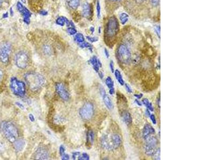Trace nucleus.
I'll use <instances>...</instances> for the list:
<instances>
[{
    "mask_svg": "<svg viewBox=\"0 0 214 160\" xmlns=\"http://www.w3.org/2000/svg\"><path fill=\"white\" fill-rule=\"evenodd\" d=\"M24 78L28 86L32 91L40 89L46 82L45 78L41 74L35 72H28L25 74Z\"/></svg>",
    "mask_w": 214,
    "mask_h": 160,
    "instance_id": "1",
    "label": "nucleus"
},
{
    "mask_svg": "<svg viewBox=\"0 0 214 160\" xmlns=\"http://www.w3.org/2000/svg\"><path fill=\"white\" fill-rule=\"evenodd\" d=\"M0 130L5 138L12 143L18 139L19 136L18 129L12 122H2L0 125Z\"/></svg>",
    "mask_w": 214,
    "mask_h": 160,
    "instance_id": "2",
    "label": "nucleus"
},
{
    "mask_svg": "<svg viewBox=\"0 0 214 160\" xmlns=\"http://www.w3.org/2000/svg\"><path fill=\"white\" fill-rule=\"evenodd\" d=\"M121 144V138L120 135L117 134L104 135L101 139L102 147L108 151H112L118 149Z\"/></svg>",
    "mask_w": 214,
    "mask_h": 160,
    "instance_id": "3",
    "label": "nucleus"
},
{
    "mask_svg": "<svg viewBox=\"0 0 214 160\" xmlns=\"http://www.w3.org/2000/svg\"><path fill=\"white\" fill-rule=\"evenodd\" d=\"M120 30V25L115 17H111L107 24L106 35L108 39L114 38Z\"/></svg>",
    "mask_w": 214,
    "mask_h": 160,
    "instance_id": "4",
    "label": "nucleus"
},
{
    "mask_svg": "<svg viewBox=\"0 0 214 160\" xmlns=\"http://www.w3.org/2000/svg\"><path fill=\"white\" fill-rule=\"evenodd\" d=\"M10 88L13 94L18 97H24L26 94L25 85L23 81L12 77L10 80Z\"/></svg>",
    "mask_w": 214,
    "mask_h": 160,
    "instance_id": "5",
    "label": "nucleus"
},
{
    "mask_svg": "<svg viewBox=\"0 0 214 160\" xmlns=\"http://www.w3.org/2000/svg\"><path fill=\"white\" fill-rule=\"evenodd\" d=\"M116 55L118 60L123 64H129L131 62V53L124 44H122L118 46Z\"/></svg>",
    "mask_w": 214,
    "mask_h": 160,
    "instance_id": "6",
    "label": "nucleus"
},
{
    "mask_svg": "<svg viewBox=\"0 0 214 160\" xmlns=\"http://www.w3.org/2000/svg\"><path fill=\"white\" fill-rule=\"evenodd\" d=\"M146 140V144L144 146L145 154L148 156H152L156 149L159 142L156 138L150 136Z\"/></svg>",
    "mask_w": 214,
    "mask_h": 160,
    "instance_id": "7",
    "label": "nucleus"
},
{
    "mask_svg": "<svg viewBox=\"0 0 214 160\" xmlns=\"http://www.w3.org/2000/svg\"><path fill=\"white\" fill-rule=\"evenodd\" d=\"M81 117L85 120H90L94 115V106L90 102L86 103L79 110Z\"/></svg>",
    "mask_w": 214,
    "mask_h": 160,
    "instance_id": "8",
    "label": "nucleus"
},
{
    "mask_svg": "<svg viewBox=\"0 0 214 160\" xmlns=\"http://www.w3.org/2000/svg\"><path fill=\"white\" fill-rule=\"evenodd\" d=\"M15 62L17 66L19 69H26L29 63V58L28 54L24 51L19 52L16 56Z\"/></svg>",
    "mask_w": 214,
    "mask_h": 160,
    "instance_id": "9",
    "label": "nucleus"
},
{
    "mask_svg": "<svg viewBox=\"0 0 214 160\" xmlns=\"http://www.w3.org/2000/svg\"><path fill=\"white\" fill-rule=\"evenodd\" d=\"M11 46L9 43H4L0 47V61L5 64L9 62Z\"/></svg>",
    "mask_w": 214,
    "mask_h": 160,
    "instance_id": "10",
    "label": "nucleus"
},
{
    "mask_svg": "<svg viewBox=\"0 0 214 160\" xmlns=\"http://www.w3.org/2000/svg\"><path fill=\"white\" fill-rule=\"evenodd\" d=\"M56 91L61 98L65 101H69L70 94L63 83H57L55 85Z\"/></svg>",
    "mask_w": 214,
    "mask_h": 160,
    "instance_id": "11",
    "label": "nucleus"
},
{
    "mask_svg": "<svg viewBox=\"0 0 214 160\" xmlns=\"http://www.w3.org/2000/svg\"><path fill=\"white\" fill-rule=\"evenodd\" d=\"M48 158V151L44 147H40L38 149L34 155V158L36 160H47Z\"/></svg>",
    "mask_w": 214,
    "mask_h": 160,
    "instance_id": "12",
    "label": "nucleus"
},
{
    "mask_svg": "<svg viewBox=\"0 0 214 160\" xmlns=\"http://www.w3.org/2000/svg\"><path fill=\"white\" fill-rule=\"evenodd\" d=\"M155 130L154 128L149 124H146L143 129V139L146 140L148 138L152 136V135H154Z\"/></svg>",
    "mask_w": 214,
    "mask_h": 160,
    "instance_id": "13",
    "label": "nucleus"
},
{
    "mask_svg": "<svg viewBox=\"0 0 214 160\" xmlns=\"http://www.w3.org/2000/svg\"><path fill=\"white\" fill-rule=\"evenodd\" d=\"M82 14L83 17L88 18L92 14V8L91 5L88 2H85L82 7Z\"/></svg>",
    "mask_w": 214,
    "mask_h": 160,
    "instance_id": "14",
    "label": "nucleus"
},
{
    "mask_svg": "<svg viewBox=\"0 0 214 160\" xmlns=\"http://www.w3.org/2000/svg\"><path fill=\"white\" fill-rule=\"evenodd\" d=\"M90 63L92 65L93 69H94V71L98 73L99 72V69L100 67H102V63L100 61V60L96 57L95 56H94L90 60Z\"/></svg>",
    "mask_w": 214,
    "mask_h": 160,
    "instance_id": "15",
    "label": "nucleus"
},
{
    "mask_svg": "<svg viewBox=\"0 0 214 160\" xmlns=\"http://www.w3.org/2000/svg\"><path fill=\"white\" fill-rule=\"evenodd\" d=\"M17 7L19 11L20 12L21 14H23L24 18H30V17L31 16V12L27 8H26L25 7H24L23 5H21V3L19 2L17 3Z\"/></svg>",
    "mask_w": 214,
    "mask_h": 160,
    "instance_id": "16",
    "label": "nucleus"
},
{
    "mask_svg": "<svg viewBox=\"0 0 214 160\" xmlns=\"http://www.w3.org/2000/svg\"><path fill=\"white\" fill-rule=\"evenodd\" d=\"M14 147L17 152L23 151L25 147V142L23 139H17L14 142Z\"/></svg>",
    "mask_w": 214,
    "mask_h": 160,
    "instance_id": "17",
    "label": "nucleus"
},
{
    "mask_svg": "<svg viewBox=\"0 0 214 160\" xmlns=\"http://www.w3.org/2000/svg\"><path fill=\"white\" fill-rule=\"evenodd\" d=\"M122 119L123 121L127 125H130L132 122V118L131 115L129 112L127 111H124L123 112L122 114Z\"/></svg>",
    "mask_w": 214,
    "mask_h": 160,
    "instance_id": "18",
    "label": "nucleus"
},
{
    "mask_svg": "<svg viewBox=\"0 0 214 160\" xmlns=\"http://www.w3.org/2000/svg\"><path fill=\"white\" fill-rule=\"evenodd\" d=\"M102 98L104 99V103L107 108L109 110H113L114 108V104H113V101L109 97V96L107 94H106L105 96L102 97Z\"/></svg>",
    "mask_w": 214,
    "mask_h": 160,
    "instance_id": "19",
    "label": "nucleus"
},
{
    "mask_svg": "<svg viewBox=\"0 0 214 160\" xmlns=\"http://www.w3.org/2000/svg\"><path fill=\"white\" fill-rule=\"evenodd\" d=\"M67 4L72 9L76 10L78 8L81 0H67Z\"/></svg>",
    "mask_w": 214,
    "mask_h": 160,
    "instance_id": "20",
    "label": "nucleus"
},
{
    "mask_svg": "<svg viewBox=\"0 0 214 160\" xmlns=\"http://www.w3.org/2000/svg\"><path fill=\"white\" fill-rule=\"evenodd\" d=\"M114 73L115 74V78L118 81V83H120L121 85H124L125 84L124 80H123V77H122V74L120 73V71L118 69L115 70V72Z\"/></svg>",
    "mask_w": 214,
    "mask_h": 160,
    "instance_id": "21",
    "label": "nucleus"
},
{
    "mask_svg": "<svg viewBox=\"0 0 214 160\" xmlns=\"http://www.w3.org/2000/svg\"><path fill=\"white\" fill-rule=\"evenodd\" d=\"M129 16L125 12H123L120 14V23L123 25H124L129 21Z\"/></svg>",
    "mask_w": 214,
    "mask_h": 160,
    "instance_id": "22",
    "label": "nucleus"
},
{
    "mask_svg": "<svg viewBox=\"0 0 214 160\" xmlns=\"http://www.w3.org/2000/svg\"><path fill=\"white\" fill-rule=\"evenodd\" d=\"M94 140V133L92 130H90L87 135V142L90 145H92Z\"/></svg>",
    "mask_w": 214,
    "mask_h": 160,
    "instance_id": "23",
    "label": "nucleus"
},
{
    "mask_svg": "<svg viewBox=\"0 0 214 160\" xmlns=\"http://www.w3.org/2000/svg\"><path fill=\"white\" fill-rule=\"evenodd\" d=\"M142 103L147 107L148 110H150V111H152V112L154 111V109L153 107L152 104L150 102V101L147 98L143 99Z\"/></svg>",
    "mask_w": 214,
    "mask_h": 160,
    "instance_id": "24",
    "label": "nucleus"
},
{
    "mask_svg": "<svg viewBox=\"0 0 214 160\" xmlns=\"http://www.w3.org/2000/svg\"><path fill=\"white\" fill-rule=\"evenodd\" d=\"M106 85L108 87L109 89H110L112 88H114V82L113 81V79L110 76H108L106 79Z\"/></svg>",
    "mask_w": 214,
    "mask_h": 160,
    "instance_id": "25",
    "label": "nucleus"
},
{
    "mask_svg": "<svg viewBox=\"0 0 214 160\" xmlns=\"http://www.w3.org/2000/svg\"><path fill=\"white\" fill-rule=\"evenodd\" d=\"M66 18H65L64 17H60L59 18H58L56 20V23L58 25L63 26L64 25L66 21Z\"/></svg>",
    "mask_w": 214,
    "mask_h": 160,
    "instance_id": "26",
    "label": "nucleus"
},
{
    "mask_svg": "<svg viewBox=\"0 0 214 160\" xmlns=\"http://www.w3.org/2000/svg\"><path fill=\"white\" fill-rule=\"evenodd\" d=\"M75 39H76V41L78 43H80L84 42V40H85L84 35L81 33H78V34H76Z\"/></svg>",
    "mask_w": 214,
    "mask_h": 160,
    "instance_id": "27",
    "label": "nucleus"
},
{
    "mask_svg": "<svg viewBox=\"0 0 214 160\" xmlns=\"http://www.w3.org/2000/svg\"><path fill=\"white\" fill-rule=\"evenodd\" d=\"M160 153H161V151H160V148L156 149V151H155L154 153L153 154V158L155 160H160Z\"/></svg>",
    "mask_w": 214,
    "mask_h": 160,
    "instance_id": "28",
    "label": "nucleus"
},
{
    "mask_svg": "<svg viewBox=\"0 0 214 160\" xmlns=\"http://www.w3.org/2000/svg\"><path fill=\"white\" fill-rule=\"evenodd\" d=\"M79 46H81V48H88L90 49V50L92 51V46H91V44H90L88 42H83L82 43H81L80 44H79Z\"/></svg>",
    "mask_w": 214,
    "mask_h": 160,
    "instance_id": "29",
    "label": "nucleus"
},
{
    "mask_svg": "<svg viewBox=\"0 0 214 160\" xmlns=\"http://www.w3.org/2000/svg\"><path fill=\"white\" fill-rule=\"evenodd\" d=\"M97 17L98 18H100L101 17V6L100 4V1L99 0H97Z\"/></svg>",
    "mask_w": 214,
    "mask_h": 160,
    "instance_id": "30",
    "label": "nucleus"
},
{
    "mask_svg": "<svg viewBox=\"0 0 214 160\" xmlns=\"http://www.w3.org/2000/svg\"><path fill=\"white\" fill-rule=\"evenodd\" d=\"M78 160H90V156L88 155L86 153H84L81 156H79Z\"/></svg>",
    "mask_w": 214,
    "mask_h": 160,
    "instance_id": "31",
    "label": "nucleus"
},
{
    "mask_svg": "<svg viewBox=\"0 0 214 160\" xmlns=\"http://www.w3.org/2000/svg\"><path fill=\"white\" fill-rule=\"evenodd\" d=\"M44 53H46V54H47V55H51V48L48 46H44Z\"/></svg>",
    "mask_w": 214,
    "mask_h": 160,
    "instance_id": "32",
    "label": "nucleus"
},
{
    "mask_svg": "<svg viewBox=\"0 0 214 160\" xmlns=\"http://www.w3.org/2000/svg\"><path fill=\"white\" fill-rule=\"evenodd\" d=\"M86 37H87L88 40L89 41L91 42H92V43H94V42H97L98 41V38L97 37H90V36L88 37L87 36Z\"/></svg>",
    "mask_w": 214,
    "mask_h": 160,
    "instance_id": "33",
    "label": "nucleus"
},
{
    "mask_svg": "<svg viewBox=\"0 0 214 160\" xmlns=\"http://www.w3.org/2000/svg\"><path fill=\"white\" fill-rule=\"evenodd\" d=\"M67 32L70 35H74L77 33V30L74 27H70L67 29Z\"/></svg>",
    "mask_w": 214,
    "mask_h": 160,
    "instance_id": "34",
    "label": "nucleus"
},
{
    "mask_svg": "<svg viewBox=\"0 0 214 160\" xmlns=\"http://www.w3.org/2000/svg\"><path fill=\"white\" fill-rule=\"evenodd\" d=\"M155 32L156 33L157 35L159 37V39H160V34H161L160 26H155Z\"/></svg>",
    "mask_w": 214,
    "mask_h": 160,
    "instance_id": "35",
    "label": "nucleus"
},
{
    "mask_svg": "<svg viewBox=\"0 0 214 160\" xmlns=\"http://www.w3.org/2000/svg\"><path fill=\"white\" fill-rule=\"evenodd\" d=\"M151 3L153 7H157L160 3V0H151Z\"/></svg>",
    "mask_w": 214,
    "mask_h": 160,
    "instance_id": "36",
    "label": "nucleus"
},
{
    "mask_svg": "<svg viewBox=\"0 0 214 160\" xmlns=\"http://www.w3.org/2000/svg\"><path fill=\"white\" fill-rule=\"evenodd\" d=\"M150 117L152 122H153V123L154 124H156V117L155 116V115L150 114Z\"/></svg>",
    "mask_w": 214,
    "mask_h": 160,
    "instance_id": "37",
    "label": "nucleus"
},
{
    "mask_svg": "<svg viewBox=\"0 0 214 160\" xmlns=\"http://www.w3.org/2000/svg\"><path fill=\"white\" fill-rule=\"evenodd\" d=\"M125 89L127 90V92H129L130 94H132V93L133 92V91H132L131 88L130 87V86L129 85L125 84Z\"/></svg>",
    "mask_w": 214,
    "mask_h": 160,
    "instance_id": "38",
    "label": "nucleus"
},
{
    "mask_svg": "<svg viewBox=\"0 0 214 160\" xmlns=\"http://www.w3.org/2000/svg\"><path fill=\"white\" fill-rule=\"evenodd\" d=\"M109 66H110V69L111 72L114 73V72H115V68H114V62H113V60H111Z\"/></svg>",
    "mask_w": 214,
    "mask_h": 160,
    "instance_id": "39",
    "label": "nucleus"
},
{
    "mask_svg": "<svg viewBox=\"0 0 214 160\" xmlns=\"http://www.w3.org/2000/svg\"><path fill=\"white\" fill-rule=\"evenodd\" d=\"M100 94H101L102 97H104V96H105L106 94H107L106 91L104 89V87H101L100 88Z\"/></svg>",
    "mask_w": 214,
    "mask_h": 160,
    "instance_id": "40",
    "label": "nucleus"
},
{
    "mask_svg": "<svg viewBox=\"0 0 214 160\" xmlns=\"http://www.w3.org/2000/svg\"><path fill=\"white\" fill-rule=\"evenodd\" d=\"M60 154L61 156L65 154V148L63 145H61L60 147Z\"/></svg>",
    "mask_w": 214,
    "mask_h": 160,
    "instance_id": "41",
    "label": "nucleus"
},
{
    "mask_svg": "<svg viewBox=\"0 0 214 160\" xmlns=\"http://www.w3.org/2000/svg\"><path fill=\"white\" fill-rule=\"evenodd\" d=\"M61 158H62V160H69L70 159V156L68 154H64L63 155L61 156Z\"/></svg>",
    "mask_w": 214,
    "mask_h": 160,
    "instance_id": "42",
    "label": "nucleus"
},
{
    "mask_svg": "<svg viewBox=\"0 0 214 160\" xmlns=\"http://www.w3.org/2000/svg\"><path fill=\"white\" fill-rule=\"evenodd\" d=\"M16 105L19 108H21V110H25V107H24V106L21 103H19V102H16Z\"/></svg>",
    "mask_w": 214,
    "mask_h": 160,
    "instance_id": "43",
    "label": "nucleus"
},
{
    "mask_svg": "<svg viewBox=\"0 0 214 160\" xmlns=\"http://www.w3.org/2000/svg\"><path fill=\"white\" fill-rule=\"evenodd\" d=\"M28 117H29V119H30L31 121H35V117H34V115H33L32 114H30L28 115Z\"/></svg>",
    "mask_w": 214,
    "mask_h": 160,
    "instance_id": "44",
    "label": "nucleus"
},
{
    "mask_svg": "<svg viewBox=\"0 0 214 160\" xmlns=\"http://www.w3.org/2000/svg\"><path fill=\"white\" fill-rule=\"evenodd\" d=\"M80 154H81V153H80L79 152L74 153H73V155H72V158H73L74 160H75L76 158H77V157H79V156Z\"/></svg>",
    "mask_w": 214,
    "mask_h": 160,
    "instance_id": "45",
    "label": "nucleus"
},
{
    "mask_svg": "<svg viewBox=\"0 0 214 160\" xmlns=\"http://www.w3.org/2000/svg\"><path fill=\"white\" fill-rule=\"evenodd\" d=\"M134 97H136L138 99H140L142 97H143V94H135L134 95Z\"/></svg>",
    "mask_w": 214,
    "mask_h": 160,
    "instance_id": "46",
    "label": "nucleus"
},
{
    "mask_svg": "<svg viewBox=\"0 0 214 160\" xmlns=\"http://www.w3.org/2000/svg\"><path fill=\"white\" fill-rule=\"evenodd\" d=\"M109 94L111 95H113L115 93V88H110L109 89Z\"/></svg>",
    "mask_w": 214,
    "mask_h": 160,
    "instance_id": "47",
    "label": "nucleus"
},
{
    "mask_svg": "<svg viewBox=\"0 0 214 160\" xmlns=\"http://www.w3.org/2000/svg\"><path fill=\"white\" fill-rule=\"evenodd\" d=\"M104 53H105V55H106V57L107 58H109V51L108 50L106 49V48H104Z\"/></svg>",
    "mask_w": 214,
    "mask_h": 160,
    "instance_id": "48",
    "label": "nucleus"
},
{
    "mask_svg": "<svg viewBox=\"0 0 214 160\" xmlns=\"http://www.w3.org/2000/svg\"><path fill=\"white\" fill-rule=\"evenodd\" d=\"M150 114H150V110H148L147 108V110H145V115H146V116L147 117H150Z\"/></svg>",
    "mask_w": 214,
    "mask_h": 160,
    "instance_id": "49",
    "label": "nucleus"
},
{
    "mask_svg": "<svg viewBox=\"0 0 214 160\" xmlns=\"http://www.w3.org/2000/svg\"><path fill=\"white\" fill-rule=\"evenodd\" d=\"M135 103H136L139 106H142V105H143V103H141L140 101L138 100L137 99H136V100H135Z\"/></svg>",
    "mask_w": 214,
    "mask_h": 160,
    "instance_id": "50",
    "label": "nucleus"
},
{
    "mask_svg": "<svg viewBox=\"0 0 214 160\" xmlns=\"http://www.w3.org/2000/svg\"><path fill=\"white\" fill-rule=\"evenodd\" d=\"M98 73H99V76H100V78H101V80H102V79L104 78V73H103L102 72H99Z\"/></svg>",
    "mask_w": 214,
    "mask_h": 160,
    "instance_id": "51",
    "label": "nucleus"
},
{
    "mask_svg": "<svg viewBox=\"0 0 214 160\" xmlns=\"http://www.w3.org/2000/svg\"><path fill=\"white\" fill-rule=\"evenodd\" d=\"M136 1L137 3H138V4H141V3H143L145 2V1H146L147 0H136Z\"/></svg>",
    "mask_w": 214,
    "mask_h": 160,
    "instance_id": "52",
    "label": "nucleus"
},
{
    "mask_svg": "<svg viewBox=\"0 0 214 160\" xmlns=\"http://www.w3.org/2000/svg\"><path fill=\"white\" fill-rule=\"evenodd\" d=\"M157 106H158V108H160V107H161V105H160V98L159 97L157 99Z\"/></svg>",
    "mask_w": 214,
    "mask_h": 160,
    "instance_id": "53",
    "label": "nucleus"
},
{
    "mask_svg": "<svg viewBox=\"0 0 214 160\" xmlns=\"http://www.w3.org/2000/svg\"><path fill=\"white\" fill-rule=\"evenodd\" d=\"M40 14H41L42 15L45 16V15H47L48 13H47V12L46 11L43 10V11H41L40 12Z\"/></svg>",
    "mask_w": 214,
    "mask_h": 160,
    "instance_id": "54",
    "label": "nucleus"
},
{
    "mask_svg": "<svg viewBox=\"0 0 214 160\" xmlns=\"http://www.w3.org/2000/svg\"><path fill=\"white\" fill-rule=\"evenodd\" d=\"M3 76V72L1 69H0V81L2 78Z\"/></svg>",
    "mask_w": 214,
    "mask_h": 160,
    "instance_id": "55",
    "label": "nucleus"
},
{
    "mask_svg": "<svg viewBox=\"0 0 214 160\" xmlns=\"http://www.w3.org/2000/svg\"><path fill=\"white\" fill-rule=\"evenodd\" d=\"M90 30H91V32H92V33H93L94 32L95 28L94 27H91V28H90Z\"/></svg>",
    "mask_w": 214,
    "mask_h": 160,
    "instance_id": "56",
    "label": "nucleus"
},
{
    "mask_svg": "<svg viewBox=\"0 0 214 160\" xmlns=\"http://www.w3.org/2000/svg\"><path fill=\"white\" fill-rule=\"evenodd\" d=\"M3 149V146L2 145L0 144V152H2Z\"/></svg>",
    "mask_w": 214,
    "mask_h": 160,
    "instance_id": "57",
    "label": "nucleus"
},
{
    "mask_svg": "<svg viewBox=\"0 0 214 160\" xmlns=\"http://www.w3.org/2000/svg\"><path fill=\"white\" fill-rule=\"evenodd\" d=\"M8 12H7V13H5V14H3V18H7V17H8Z\"/></svg>",
    "mask_w": 214,
    "mask_h": 160,
    "instance_id": "58",
    "label": "nucleus"
},
{
    "mask_svg": "<svg viewBox=\"0 0 214 160\" xmlns=\"http://www.w3.org/2000/svg\"><path fill=\"white\" fill-rule=\"evenodd\" d=\"M111 1H113V2H118L121 1L122 0H111Z\"/></svg>",
    "mask_w": 214,
    "mask_h": 160,
    "instance_id": "59",
    "label": "nucleus"
},
{
    "mask_svg": "<svg viewBox=\"0 0 214 160\" xmlns=\"http://www.w3.org/2000/svg\"><path fill=\"white\" fill-rule=\"evenodd\" d=\"M3 1H4V0H0V8L2 6Z\"/></svg>",
    "mask_w": 214,
    "mask_h": 160,
    "instance_id": "60",
    "label": "nucleus"
},
{
    "mask_svg": "<svg viewBox=\"0 0 214 160\" xmlns=\"http://www.w3.org/2000/svg\"><path fill=\"white\" fill-rule=\"evenodd\" d=\"M10 12H11V15H13V12H12V8H10Z\"/></svg>",
    "mask_w": 214,
    "mask_h": 160,
    "instance_id": "61",
    "label": "nucleus"
},
{
    "mask_svg": "<svg viewBox=\"0 0 214 160\" xmlns=\"http://www.w3.org/2000/svg\"><path fill=\"white\" fill-rule=\"evenodd\" d=\"M99 33H101V27H99Z\"/></svg>",
    "mask_w": 214,
    "mask_h": 160,
    "instance_id": "62",
    "label": "nucleus"
}]
</instances>
